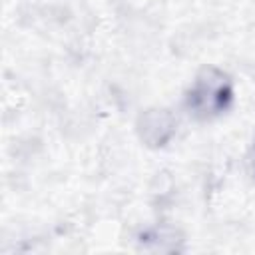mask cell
<instances>
[{
	"label": "cell",
	"instance_id": "obj_2",
	"mask_svg": "<svg viewBox=\"0 0 255 255\" xmlns=\"http://www.w3.org/2000/svg\"><path fill=\"white\" fill-rule=\"evenodd\" d=\"M253 171H255V159H253Z\"/></svg>",
	"mask_w": 255,
	"mask_h": 255
},
{
	"label": "cell",
	"instance_id": "obj_1",
	"mask_svg": "<svg viewBox=\"0 0 255 255\" xmlns=\"http://www.w3.org/2000/svg\"><path fill=\"white\" fill-rule=\"evenodd\" d=\"M233 88L229 78L223 72L209 68L195 78L187 94V110L197 120H211L229 108Z\"/></svg>",
	"mask_w": 255,
	"mask_h": 255
}]
</instances>
